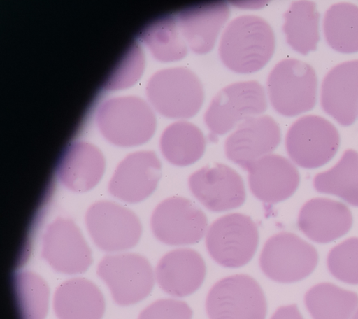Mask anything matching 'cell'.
<instances>
[{"label":"cell","mask_w":358,"mask_h":319,"mask_svg":"<svg viewBox=\"0 0 358 319\" xmlns=\"http://www.w3.org/2000/svg\"><path fill=\"white\" fill-rule=\"evenodd\" d=\"M275 46L271 25L259 16L245 15L234 18L225 28L220 41L219 55L231 71L251 73L268 62Z\"/></svg>","instance_id":"6da1fadb"},{"label":"cell","mask_w":358,"mask_h":319,"mask_svg":"<svg viewBox=\"0 0 358 319\" xmlns=\"http://www.w3.org/2000/svg\"><path fill=\"white\" fill-rule=\"evenodd\" d=\"M317 79L308 64L289 58L279 62L267 79V92L273 108L285 116L311 110L317 99Z\"/></svg>","instance_id":"7a4b0ae2"},{"label":"cell","mask_w":358,"mask_h":319,"mask_svg":"<svg viewBox=\"0 0 358 319\" xmlns=\"http://www.w3.org/2000/svg\"><path fill=\"white\" fill-rule=\"evenodd\" d=\"M148 95L161 115L173 119L194 116L204 100L198 76L181 66L164 69L153 75L148 83Z\"/></svg>","instance_id":"3957f363"},{"label":"cell","mask_w":358,"mask_h":319,"mask_svg":"<svg viewBox=\"0 0 358 319\" xmlns=\"http://www.w3.org/2000/svg\"><path fill=\"white\" fill-rule=\"evenodd\" d=\"M259 243L257 225L240 213L224 215L208 227L206 247L214 261L227 268H238L255 255Z\"/></svg>","instance_id":"277c9868"},{"label":"cell","mask_w":358,"mask_h":319,"mask_svg":"<svg viewBox=\"0 0 358 319\" xmlns=\"http://www.w3.org/2000/svg\"><path fill=\"white\" fill-rule=\"evenodd\" d=\"M318 263L316 248L295 234L281 232L265 242L259 256L261 270L268 278L282 283L308 277Z\"/></svg>","instance_id":"5b68a950"},{"label":"cell","mask_w":358,"mask_h":319,"mask_svg":"<svg viewBox=\"0 0 358 319\" xmlns=\"http://www.w3.org/2000/svg\"><path fill=\"white\" fill-rule=\"evenodd\" d=\"M206 311L209 319H265L267 304L256 280L247 274H235L212 286Z\"/></svg>","instance_id":"8992f818"},{"label":"cell","mask_w":358,"mask_h":319,"mask_svg":"<svg viewBox=\"0 0 358 319\" xmlns=\"http://www.w3.org/2000/svg\"><path fill=\"white\" fill-rule=\"evenodd\" d=\"M266 93L257 81H241L222 88L213 97L204 115L211 134L223 135L242 122L266 109Z\"/></svg>","instance_id":"52a82bcc"},{"label":"cell","mask_w":358,"mask_h":319,"mask_svg":"<svg viewBox=\"0 0 358 319\" xmlns=\"http://www.w3.org/2000/svg\"><path fill=\"white\" fill-rule=\"evenodd\" d=\"M340 145V135L328 120L307 115L296 120L288 129L285 147L290 159L304 169H315L329 162Z\"/></svg>","instance_id":"ba28073f"},{"label":"cell","mask_w":358,"mask_h":319,"mask_svg":"<svg viewBox=\"0 0 358 319\" xmlns=\"http://www.w3.org/2000/svg\"><path fill=\"white\" fill-rule=\"evenodd\" d=\"M97 274L108 285L114 301L122 306L144 299L155 283L150 262L145 257L136 253L103 257L98 264Z\"/></svg>","instance_id":"9c48e42d"},{"label":"cell","mask_w":358,"mask_h":319,"mask_svg":"<svg viewBox=\"0 0 358 319\" xmlns=\"http://www.w3.org/2000/svg\"><path fill=\"white\" fill-rule=\"evenodd\" d=\"M85 224L94 243L106 252H119L135 246L141 236L138 216L129 208L109 201L91 205Z\"/></svg>","instance_id":"30bf717a"},{"label":"cell","mask_w":358,"mask_h":319,"mask_svg":"<svg viewBox=\"0 0 358 319\" xmlns=\"http://www.w3.org/2000/svg\"><path fill=\"white\" fill-rule=\"evenodd\" d=\"M150 227L157 239L169 246L198 243L208 227L204 212L192 201L171 197L161 201L154 209Z\"/></svg>","instance_id":"8fae6325"},{"label":"cell","mask_w":358,"mask_h":319,"mask_svg":"<svg viewBox=\"0 0 358 319\" xmlns=\"http://www.w3.org/2000/svg\"><path fill=\"white\" fill-rule=\"evenodd\" d=\"M188 185L194 197L213 212L237 208L246 198L242 177L222 163L208 164L196 171L189 177Z\"/></svg>","instance_id":"7c38bea8"},{"label":"cell","mask_w":358,"mask_h":319,"mask_svg":"<svg viewBox=\"0 0 358 319\" xmlns=\"http://www.w3.org/2000/svg\"><path fill=\"white\" fill-rule=\"evenodd\" d=\"M41 255L53 269L66 274H81L92 262L90 249L80 229L71 219L63 217L47 227Z\"/></svg>","instance_id":"4fadbf2b"},{"label":"cell","mask_w":358,"mask_h":319,"mask_svg":"<svg viewBox=\"0 0 358 319\" xmlns=\"http://www.w3.org/2000/svg\"><path fill=\"white\" fill-rule=\"evenodd\" d=\"M281 141L280 129L268 115H258L240 123L227 138V157L248 171L259 158L269 155Z\"/></svg>","instance_id":"5bb4252c"},{"label":"cell","mask_w":358,"mask_h":319,"mask_svg":"<svg viewBox=\"0 0 358 319\" xmlns=\"http://www.w3.org/2000/svg\"><path fill=\"white\" fill-rule=\"evenodd\" d=\"M162 176V164L153 151L127 156L115 169L108 184L109 192L127 203H138L150 196Z\"/></svg>","instance_id":"9a60e30c"},{"label":"cell","mask_w":358,"mask_h":319,"mask_svg":"<svg viewBox=\"0 0 358 319\" xmlns=\"http://www.w3.org/2000/svg\"><path fill=\"white\" fill-rule=\"evenodd\" d=\"M248 171L251 193L267 204H276L288 199L295 192L300 182L295 165L280 155H265L255 162Z\"/></svg>","instance_id":"2e32d148"},{"label":"cell","mask_w":358,"mask_h":319,"mask_svg":"<svg viewBox=\"0 0 358 319\" xmlns=\"http://www.w3.org/2000/svg\"><path fill=\"white\" fill-rule=\"evenodd\" d=\"M320 103L340 125L354 123L358 115V59L340 63L326 74L321 85Z\"/></svg>","instance_id":"e0dca14e"},{"label":"cell","mask_w":358,"mask_h":319,"mask_svg":"<svg viewBox=\"0 0 358 319\" xmlns=\"http://www.w3.org/2000/svg\"><path fill=\"white\" fill-rule=\"evenodd\" d=\"M206 267L202 256L192 248H178L166 253L155 269L159 287L174 297L196 292L205 279Z\"/></svg>","instance_id":"ac0fdd59"},{"label":"cell","mask_w":358,"mask_h":319,"mask_svg":"<svg viewBox=\"0 0 358 319\" xmlns=\"http://www.w3.org/2000/svg\"><path fill=\"white\" fill-rule=\"evenodd\" d=\"M297 225L311 241L328 243L349 232L352 225V215L348 207L341 201L314 198L301 207Z\"/></svg>","instance_id":"d6986e66"},{"label":"cell","mask_w":358,"mask_h":319,"mask_svg":"<svg viewBox=\"0 0 358 319\" xmlns=\"http://www.w3.org/2000/svg\"><path fill=\"white\" fill-rule=\"evenodd\" d=\"M229 13L228 4L218 1L187 6L176 15L187 46L195 53L206 54L214 47Z\"/></svg>","instance_id":"ffe728a7"},{"label":"cell","mask_w":358,"mask_h":319,"mask_svg":"<svg viewBox=\"0 0 358 319\" xmlns=\"http://www.w3.org/2000/svg\"><path fill=\"white\" fill-rule=\"evenodd\" d=\"M104 170V158L98 149L88 143H76L62 157L57 166V176L65 187L83 193L96 185Z\"/></svg>","instance_id":"44dd1931"},{"label":"cell","mask_w":358,"mask_h":319,"mask_svg":"<svg viewBox=\"0 0 358 319\" xmlns=\"http://www.w3.org/2000/svg\"><path fill=\"white\" fill-rule=\"evenodd\" d=\"M53 309L59 319H101L105 301L92 282L76 278L64 281L57 288Z\"/></svg>","instance_id":"7402d4cb"},{"label":"cell","mask_w":358,"mask_h":319,"mask_svg":"<svg viewBox=\"0 0 358 319\" xmlns=\"http://www.w3.org/2000/svg\"><path fill=\"white\" fill-rule=\"evenodd\" d=\"M99 127L110 141L123 146L147 142L154 134L156 119L152 111L141 101L131 113L103 115Z\"/></svg>","instance_id":"603a6c76"},{"label":"cell","mask_w":358,"mask_h":319,"mask_svg":"<svg viewBox=\"0 0 358 319\" xmlns=\"http://www.w3.org/2000/svg\"><path fill=\"white\" fill-rule=\"evenodd\" d=\"M159 145L164 157L169 163L187 166L203 156L206 139L196 125L180 120L171 124L164 130Z\"/></svg>","instance_id":"cb8c5ba5"},{"label":"cell","mask_w":358,"mask_h":319,"mask_svg":"<svg viewBox=\"0 0 358 319\" xmlns=\"http://www.w3.org/2000/svg\"><path fill=\"white\" fill-rule=\"evenodd\" d=\"M282 29L287 43L298 52L307 55L317 48L320 40V14L315 2L296 1L284 14Z\"/></svg>","instance_id":"d4e9b609"},{"label":"cell","mask_w":358,"mask_h":319,"mask_svg":"<svg viewBox=\"0 0 358 319\" xmlns=\"http://www.w3.org/2000/svg\"><path fill=\"white\" fill-rule=\"evenodd\" d=\"M313 319H350L358 306V295L331 283H320L305 294Z\"/></svg>","instance_id":"484cf974"},{"label":"cell","mask_w":358,"mask_h":319,"mask_svg":"<svg viewBox=\"0 0 358 319\" xmlns=\"http://www.w3.org/2000/svg\"><path fill=\"white\" fill-rule=\"evenodd\" d=\"M313 186L318 192L337 196L358 207V153L345 150L332 168L314 177Z\"/></svg>","instance_id":"4316f807"},{"label":"cell","mask_w":358,"mask_h":319,"mask_svg":"<svg viewBox=\"0 0 358 319\" xmlns=\"http://www.w3.org/2000/svg\"><path fill=\"white\" fill-rule=\"evenodd\" d=\"M323 31L326 41L335 50L358 52V6L349 2L331 5L324 14Z\"/></svg>","instance_id":"83f0119b"},{"label":"cell","mask_w":358,"mask_h":319,"mask_svg":"<svg viewBox=\"0 0 358 319\" xmlns=\"http://www.w3.org/2000/svg\"><path fill=\"white\" fill-rule=\"evenodd\" d=\"M143 38L155 57L161 62L178 61L187 53L188 46L176 14L159 17L148 27Z\"/></svg>","instance_id":"f1b7e54d"},{"label":"cell","mask_w":358,"mask_h":319,"mask_svg":"<svg viewBox=\"0 0 358 319\" xmlns=\"http://www.w3.org/2000/svg\"><path fill=\"white\" fill-rule=\"evenodd\" d=\"M14 283L22 319H43L49 299L45 282L32 272L23 271L15 276Z\"/></svg>","instance_id":"f546056e"},{"label":"cell","mask_w":358,"mask_h":319,"mask_svg":"<svg viewBox=\"0 0 358 319\" xmlns=\"http://www.w3.org/2000/svg\"><path fill=\"white\" fill-rule=\"evenodd\" d=\"M330 274L338 281L358 285V237H350L332 248L327 257Z\"/></svg>","instance_id":"4dcf8cb0"},{"label":"cell","mask_w":358,"mask_h":319,"mask_svg":"<svg viewBox=\"0 0 358 319\" xmlns=\"http://www.w3.org/2000/svg\"><path fill=\"white\" fill-rule=\"evenodd\" d=\"M193 312L184 301L161 299L150 304L138 319H192Z\"/></svg>","instance_id":"1f68e13d"},{"label":"cell","mask_w":358,"mask_h":319,"mask_svg":"<svg viewBox=\"0 0 358 319\" xmlns=\"http://www.w3.org/2000/svg\"><path fill=\"white\" fill-rule=\"evenodd\" d=\"M271 319H303L296 304L279 307Z\"/></svg>","instance_id":"d6a6232c"},{"label":"cell","mask_w":358,"mask_h":319,"mask_svg":"<svg viewBox=\"0 0 358 319\" xmlns=\"http://www.w3.org/2000/svg\"><path fill=\"white\" fill-rule=\"evenodd\" d=\"M351 319H358V309H357L356 312L355 313Z\"/></svg>","instance_id":"836d02e7"}]
</instances>
